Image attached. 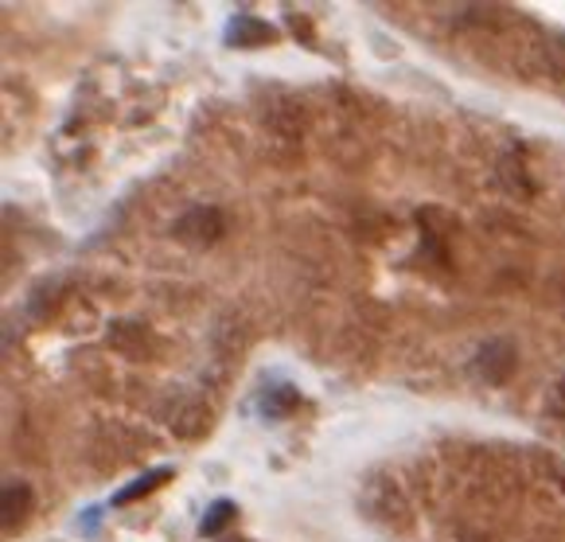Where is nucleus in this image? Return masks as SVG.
<instances>
[{
	"label": "nucleus",
	"mask_w": 565,
	"mask_h": 542,
	"mask_svg": "<svg viewBox=\"0 0 565 542\" xmlns=\"http://www.w3.org/2000/svg\"><path fill=\"white\" fill-rule=\"evenodd\" d=\"M231 511H234L231 503H215V508H211V519L203 523V534H215L223 523H231Z\"/></svg>",
	"instance_id": "nucleus-5"
},
{
	"label": "nucleus",
	"mask_w": 565,
	"mask_h": 542,
	"mask_svg": "<svg viewBox=\"0 0 565 542\" xmlns=\"http://www.w3.org/2000/svg\"><path fill=\"white\" fill-rule=\"evenodd\" d=\"M168 480V472H149V476H141V485H134V488H125L121 496H117V503H129V500H141V496H149L157 485H164Z\"/></svg>",
	"instance_id": "nucleus-4"
},
{
	"label": "nucleus",
	"mask_w": 565,
	"mask_h": 542,
	"mask_svg": "<svg viewBox=\"0 0 565 542\" xmlns=\"http://www.w3.org/2000/svg\"><path fill=\"white\" fill-rule=\"evenodd\" d=\"M28 503H32V496H28L24 485L4 488V527H17L28 516Z\"/></svg>",
	"instance_id": "nucleus-3"
},
{
	"label": "nucleus",
	"mask_w": 565,
	"mask_h": 542,
	"mask_svg": "<svg viewBox=\"0 0 565 542\" xmlns=\"http://www.w3.org/2000/svg\"><path fill=\"white\" fill-rule=\"evenodd\" d=\"M218 234H223V215H218L215 208H195L175 223V238H183V243H192V246L215 243Z\"/></svg>",
	"instance_id": "nucleus-1"
},
{
	"label": "nucleus",
	"mask_w": 565,
	"mask_h": 542,
	"mask_svg": "<svg viewBox=\"0 0 565 542\" xmlns=\"http://www.w3.org/2000/svg\"><path fill=\"white\" fill-rule=\"evenodd\" d=\"M511 363H515V359H511L508 343H488L483 355L476 359V368H480V375L488 379V383H503V379L511 375Z\"/></svg>",
	"instance_id": "nucleus-2"
}]
</instances>
